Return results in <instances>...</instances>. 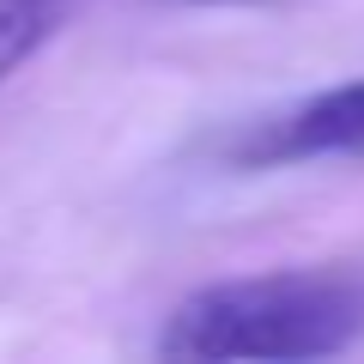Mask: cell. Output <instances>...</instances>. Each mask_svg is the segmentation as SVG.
Returning a JSON list of instances; mask_svg holds the SVG:
<instances>
[{
	"instance_id": "obj_2",
	"label": "cell",
	"mask_w": 364,
	"mask_h": 364,
	"mask_svg": "<svg viewBox=\"0 0 364 364\" xmlns=\"http://www.w3.org/2000/svg\"><path fill=\"white\" fill-rule=\"evenodd\" d=\"M237 164H304V158H364V79L328 85L286 116L255 122L231 146Z\"/></svg>"
},
{
	"instance_id": "obj_3",
	"label": "cell",
	"mask_w": 364,
	"mask_h": 364,
	"mask_svg": "<svg viewBox=\"0 0 364 364\" xmlns=\"http://www.w3.org/2000/svg\"><path fill=\"white\" fill-rule=\"evenodd\" d=\"M67 13H73V0H0V85L49 49Z\"/></svg>"
},
{
	"instance_id": "obj_1",
	"label": "cell",
	"mask_w": 364,
	"mask_h": 364,
	"mask_svg": "<svg viewBox=\"0 0 364 364\" xmlns=\"http://www.w3.org/2000/svg\"><path fill=\"white\" fill-rule=\"evenodd\" d=\"M364 340V279L340 267H279L213 279L170 310L158 352L200 364H310Z\"/></svg>"
},
{
	"instance_id": "obj_4",
	"label": "cell",
	"mask_w": 364,
	"mask_h": 364,
	"mask_svg": "<svg viewBox=\"0 0 364 364\" xmlns=\"http://www.w3.org/2000/svg\"><path fill=\"white\" fill-rule=\"evenodd\" d=\"M164 6H291V0H164Z\"/></svg>"
}]
</instances>
